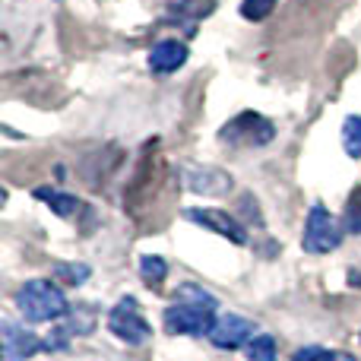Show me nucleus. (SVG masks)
<instances>
[{
  "instance_id": "f257e3e1",
  "label": "nucleus",
  "mask_w": 361,
  "mask_h": 361,
  "mask_svg": "<svg viewBox=\"0 0 361 361\" xmlns=\"http://www.w3.org/2000/svg\"><path fill=\"white\" fill-rule=\"evenodd\" d=\"M16 307L29 320H57L67 317L70 305L63 298V292L57 286H51L48 279H32L16 292Z\"/></svg>"
},
{
  "instance_id": "f03ea898",
  "label": "nucleus",
  "mask_w": 361,
  "mask_h": 361,
  "mask_svg": "<svg viewBox=\"0 0 361 361\" xmlns=\"http://www.w3.org/2000/svg\"><path fill=\"white\" fill-rule=\"evenodd\" d=\"M216 307L206 305H190V301H175L171 307H165V333L171 336H209L219 317H212Z\"/></svg>"
},
{
  "instance_id": "7ed1b4c3",
  "label": "nucleus",
  "mask_w": 361,
  "mask_h": 361,
  "mask_svg": "<svg viewBox=\"0 0 361 361\" xmlns=\"http://www.w3.org/2000/svg\"><path fill=\"white\" fill-rule=\"evenodd\" d=\"M339 241H343V225L330 216L326 206H311L305 222V238H301L305 250L307 254H330L339 247Z\"/></svg>"
},
{
  "instance_id": "20e7f679",
  "label": "nucleus",
  "mask_w": 361,
  "mask_h": 361,
  "mask_svg": "<svg viewBox=\"0 0 361 361\" xmlns=\"http://www.w3.org/2000/svg\"><path fill=\"white\" fill-rule=\"evenodd\" d=\"M108 330L118 339H124L127 345H143L146 339L152 336V326L143 320L137 298H130V295L121 298L118 305L111 307V314H108Z\"/></svg>"
},
{
  "instance_id": "39448f33",
  "label": "nucleus",
  "mask_w": 361,
  "mask_h": 361,
  "mask_svg": "<svg viewBox=\"0 0 361 361\" xmlns=\"http://www.w3.org/2000/svg\"><path fill=\"white\" fill-rule=\"evenodd\" d=\"M273 133L276 130L267 118H260V114H254V111H244V114H238L235 121H228L219 137L231 146H267L269 140H273Z\"/></svg>"
},
{
  "instance_id": "423d86ee",
  "label": "nucleus",
  "mask_w": 361,
  "mask_h": 361,
  "mask_svg": "<svg viewBox=\"0 0 361 361\" xmlns=\"http://www.w3.org/2000/svg\"><path fill=\"white\" fill-rule=\"evenodd\" d=\"M250 339H254V324L247 317H241V314H222L209 333V343L225 352L238 349L241 343H250Z\"/></svg>"
},
{
  "instance_id": "0eeeda50",
  "label": "nucleus",
  "mask_w": 361,
  "mask_h": 361,
  "mask_svg": "<svg viewBox=\"0 0 361 361\" xmlns=\"http://www.w3.org/2000/svg\"><path fill=\"white\" fill-rule=\"evenodd\" d=\"M184 216L190 219L193 225H203V228L228 238L231 244H247V231H244V225L238 222L235 216H228V212H222V209H187Z\"/></svg>"
},
{
  "instance_id": "6e6552de",
  "label": "nucleus",
  "mask_w": 361,
  "mask_h": 361,
  "mask_svg": "<svg viewBox=\"0 0 361 361\" xmlns=\"http://www.w3.org/2000/svg\"><path fill=\"white\" fill-rule=\"evenodd\" d=\"M0 333H4V358L6 361H25L35 355V352H42V345H44L42 336H35L32 330L13 324V320H4Z\"/></svg>"
},
{
  "instance_id": "1a4fd4ad",
  "label": "nucleus",
  "mask_w": 361,
  "mask_h": 361,
  "mask_svg": "<svg viewBox=\"0 0 361 361\" xmlns=\"http://www.w3.org/2000/svg\"><path fill=\"white\" fill-rule=\"evenodd\" d=\"M187 187L193 193H209V197H219V193L231 190V178L219 169H190L187 171Z\"/></svg>"
},
{
  "instance_id": "9d476101",
  "label": "nucleus",
  "mask_w": 361,
  "mask_h": 361,
  "mask_svg": "<svg viewBox=\"0 0 361 361\" xmlns=\"http://www.w3.org/2000/svg\"><path fill=\"white\" fill-rule=\"evenodd\" d=\"M184 61H187V44L180 42H159L149 51V67L156 73H175L178 67H184Z\"/></svg>"
},
{
  "instance_id": "9b49d317",
  "label": "nucleus",
  "mask_w": 361,
  "mask_h": 361,
  "mask_svg": "<svg viewBox=\"0 0 361 361\" xmlns=\"http://www.w3.org/2000/svg\"><path fill=\"white\" fill-rule=\"evenodd\" d=\"M35 197L42 200V203H48L51 209L57 212L61 219H70L80 212V200L73 197V193H63V190H51V187H38Z\"/></svg>"
},
{
  "instance_id": "f8f14e48",
  "label": "nucleus",
  "mask_w": 361,
  "mask_h": 361,
  "mask_svg": "<svg viewBox=\"0 0 361 361\" xmlns=\"http://www.w3.org/2000/svg\"><path fill=\"white\" fill-rule=\"evenodd\" d=\"M67 333L70 336H89V333L95 330V307H89V305H76V307H70V314H67Z\"/></svg>"
},
{
  "instance_id": "ddd939ff",
  "label": "nucleus",
  "mask_w": 361,
  "mask_h": 361,
  "mask_svg": "<svg viewBox=\"0 0 361 361\" xmlns=\"http://www.w3.org/2000/svg\"><path fill=\"white\" fill-rule=\"evenodd\" d=\"M51 273H54V279H61L63 286H86L89 276H92V269L86 267V263H54L51 267Z\"/></svg>"
},
{
  "instance_id": "4468645a",
  "label": "nucleus",
  "mask_w": 361,
  "mask_h": 361,
  "mask_svg": "<svg viewBox=\"0 0 361 361\" xmlns=\"http://www.w3.org/2000/svg\"><path fill=\"white\" fill-rule=\"evenodd\" d=\"M140 276H143V282L149 288H159L165 282V276H169V263L156 254H146L143 260H140Z\"/></svg>"
},
{
  "instance_id": "2eb2a0df",
  "label": "nucleus",
  "mask_w": 361,
  "mask_h": 361,
  "mask_svg": "<svg viewBox=\"0 0 361 361\" xmlns=\"http://www.w3.org/2000/svg\"><path fill=\"white\" fill-rule=\"evenodd\" d=\"M292 361H358V358L349 355V352H330L324 345H301L292 355Z\"/></svg>"
},
{
  "instance_id": "dca6fc26",
  "label": "nucleus",
  "mask_w": 361,
  "mask_h": 361,
  "mask_svg": "<svg viewBox=\"0 0 361 361\" xmlns=\"http://www.w3.org/2000/svg\"><path fill=\"white\" fill-rule=\"evenodd\" d=\"M343 149H345V156H352V159H361V118H345V124H343Z\"/></svg>"
},
{
  "instance_id": "f3484780",
  "label": "nucleus",
  "mask_w": 361,
  "mask_h": 361,
  "mask_svg": "<svg viewBox=\"0 0 361 361\" xmlns=\"http://www.w3.org/2000/svg\"><path fill=\"white\" fill-rule=\"evenodd\" d=\"M247 358L250 361H276V339L273 336H254L247 343Z\"/></svg>"
},
{
  "instance_id": "a211bd4d",
  "label": "nucleus",
  "mask_w": 361,
  "mask_h": 361,
  "mask_svg": "<svg viewBox=\"0 0 361 361\" xmlns=\"http://www.w3.org/2000/svg\"><path fill=\"white\" fill-rule=\"evenodd\" d=\"M175 298L178 301H190V305H206V307H216V298H212L206 288H200V286H193V282H187V286H180L178 292H175Z\"/></svg>"
},
{
  "instance_id": "6ab92c4d",
  "label": "nucleus",
  "mask_w": 361,
  "mask_h": 361,
  "mask_svg": "<svg viewBox=\"0 0 361 361\" xmlns=\"http://www.w3.org/2000/svg\"><path fill=\"white\" fill-rule=\"evenodd\" d=\"M273 10H276V0H244V4H241V16L244 19H254V23L267 19Z\"/></svg>"
},
{
  "instance_id": "aec40b11",
  "label": "nucleus",
  "mask_w": 361,
  "mask_h": 361,
  "mask_svg": "<svg viewBox=\"0 0 361 361\" xmlns=\"http://www.w3.org/2000/svg\"><path fill=\"white\" fill-rule=\"evenodd\" d=\"M345 231L361 235V187L349 197V203H345Z\"/></svg>"
}]
</instances>
